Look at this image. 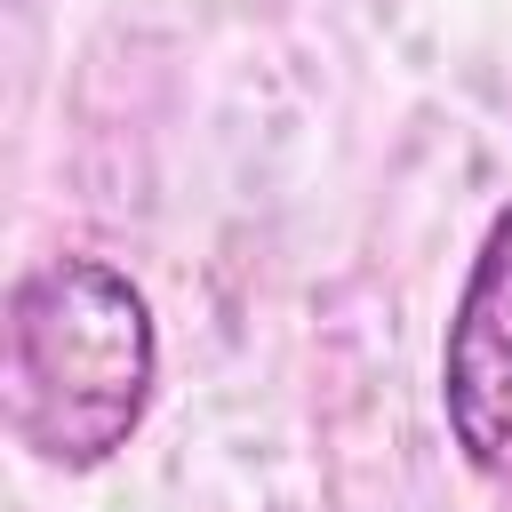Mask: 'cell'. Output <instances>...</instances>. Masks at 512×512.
<instances>
[{"mask_svg": "<svg viewBox=\"0 0 512 512\" xmlns=\"http://www.w3.org/2000/svg\"><path fill=\"white\" fill-rule=\"evenodd\" d=\"M152 312L128 272L56 256L8 296V432L64 472L104 464L152 400Z\"/></svg>", "mask_w": 512, "mask_h": 512, "instance_id": "6da1fadb", "label": "cell"}, {"mask_svg": "<svg viewBox=\"0 0 512 512\" xmlns=\"http://www.w3.org/2000/svg\"><path fill=\"white\" fill-rule=\"evenodd\" d=\"M440 408L472 472L512 480V208L488 224L440 344Z\"/></svg>", "mask_w": 512, "mask_h": 512, "instance_id": "7a4b0ae2", "label": "cell"}]
</instances>
